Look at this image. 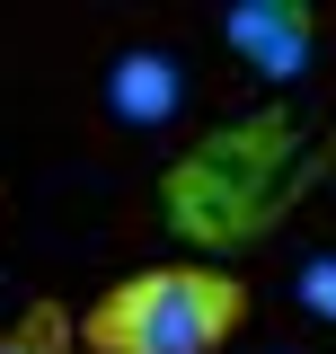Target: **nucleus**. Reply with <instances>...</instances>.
<instances>
[{"label":"nucleus","instance_id":"obj_3","mask_svg":"<svg viewBox=\"0 0 336 354\" xmlns=\"http://www.w3.org/2000/svg\"><path fill=\"white\" fill-rule=\"evenodd\" d=\"M177 97H186V80H177L168 53H124V62L106 71V106H115L124 124H160V115H177Z\"/></svg>","mask_w":336,"mask_h":354},{"label":"nucleus","instance_id":"obj_1","mask_svg":"<svg viewBox=\"0 0 336 354\" xmlns=\"http://www.w3.org/2000/svg\"><path fill=\"white\" fill-rule=\"evenodd\" d=\"M248 328V283L230 266H142L80 310L88 354H221Z\"/></svg>","mask_w":336,"mask_h":354},{"label":"nucleus","instance_id":"obj_5","mask_svg":"<svg viewBox=\"0 0 336 354\" xmlns=\"http://www.w3.org/2000/svg\"><path fill=\"white\" fill-rule=\"evenodd\" d=\"M292 301L301 310H319V319H336V257H310L292 274Z\"/></svg>","mask_w":336,"mask_h":354},{"label":"nucleus","instance_id":"obj_4","mask_svg":"<svg viewBox=\"0 0 336 354\" xmlns=\"http://www.w3.org/2000/svg\"><path fill=\"white\" fill-rule=\"evenodd\" d=\"M0 354H80V319L62 301H27L9 328H0Z\"/></svg>","mask_w":336,"mask_h":354},{"label":"nucleus","instance_id":"obj_2","mask_svg":"<svg viewBox=\"0 0 336 354\" xmlns=\"http://www.w3.org/2000/svg\"><path fill=\"white\" fill-rule=\"evenodd\" d=\"M221 36L256 80H301L319 53V9L310 0H239V9H221Z\"/></svg>","mask_w":336,"mask_h":354}]
</instances>
